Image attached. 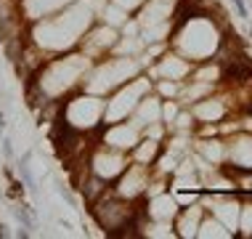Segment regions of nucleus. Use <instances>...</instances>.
Masks as SVG:
<instances>
[{
    "label": "nucleus",
    "mask_w": 252,
    "mask_h": 239,
    "mask_svg": "<svg viewBox=\"0 0 252 239\" xmlns=\"http://www.w3.org/2000/svg\"><path fill=\"white\" fill-rule=\"evenodd\" d=\"M250 112H252V106H250Z\"/></svg>",
    "instance_id": "obj_7"
},
{
    "label": "nucleus",
    "mask_w": 252,
    "mask_h": 239,
    "mask_svg": "<svg viewBox=\"0 0 252 239\" xmlns=\"http://www.w3.org/2000/svg\"><path fill=\"white\" fill-rule=\"evenodd\" d=\"M250 37H252V32H250Z\"/></svg>",
    "instance_id": "obj_6"
},
{
    "label": "nucleus",
    "mask_w": 252,
    "mask_h": 239,
    "mask_svg": "<svg viewBox=\"0 0 252 239\" xmlns=\"http://www.w3.org/2000/svg\"><path fill=\"white\" fill-rule=\"evenodd\" d=\"M3 152H5V157H14V149H11V141L8 138L3 141Z\"/></svg>",
    "instance_id": "obj_4"
},
{
    "label": "nucleus",
    "mask_w": 252,
    "mask_h": 239,
    "mask_svg": "<svg viewBox=\"0 0 252 239\" xmlns=\"http://www.w3.org/2000/svg\"><path fill=\"white\" fill-rule=\"evenodd\" d=\"M0 237H8V226H3V223H0Z\"/></svg>",
    "instance_id": "obj_5"
},
{
    "label": "nucleus",
    "mask_w": 252,
    "mask_h": 239,
    "mask_svg": "<svg viewBox=\"0 0 252 239\" xmlns=\"http://www.w3.org/2000/svg\"><path fill=\"white\" fill-rule=\"evenodd\" d=\"M30 152H27L24 157H21V162H19V175H21V181H24V186L32 191V194H37V181H35V175H32V170H30Z\"/></svg>",
    "instance_id": "obj_1"
},
{
    "label": "nucleus",
    "mask_w": 252,
    "mask_h": 239,
    "mask_svg": "<svg viewBox=\"0 0 252 239\" xmlns=\"http://www.w3.org/2000/svg\"><path fill=\"white\" fill-rule=\"evenodd\" d=\"M234 5H236V14L242 16V19H247V5H244V0H231Z\"/></svg>",
    "instance_id": "obj_3"
},
{
    "label": "nucleus",
    "mask_w": 252,
    "mask_h": 239,
    "mask_svg": "<svg viewBox=\"0 0 252 239\" xmlns=\"http://www.w3.org/2000/svg\"><path fill=\"white\" fill-rule=\"evenodd\" d=\"M14 215L19 218L21 229H35V213H32L27 205H19V207H14Z\"/></svg>",
    "instance_id": "obj_2"
}]
</instances>
